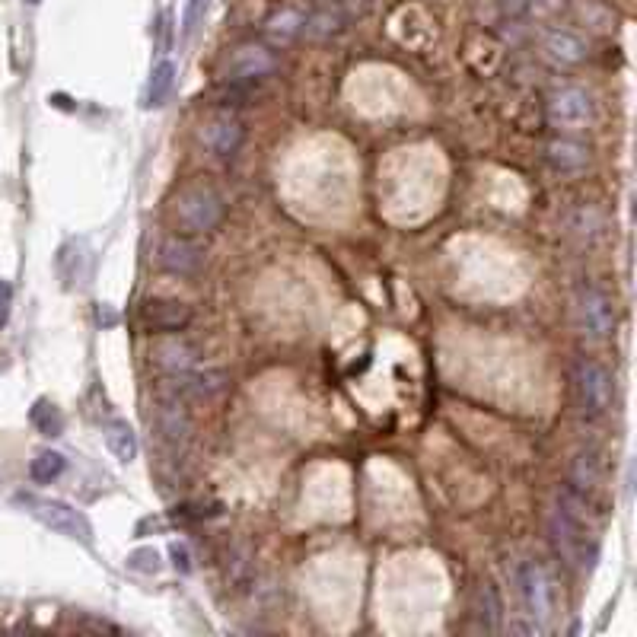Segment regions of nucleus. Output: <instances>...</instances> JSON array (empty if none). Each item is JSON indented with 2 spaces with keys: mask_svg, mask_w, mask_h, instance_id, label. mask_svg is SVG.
<instances>
[{
  "mask_svg": "<svg viewBox=\"0 0 637 637\" xmlns=\"http://www.w3.org/2000/svg\"><path fill=\"white\" fill-rule=\"evenodd\" d=\"M545 160L561 172H577L590 163V147L583 141H577V137L561 134V137H552V141L545 144Z\"/></svg>",
  "mask_w": 637,
  "mask_h": 637,
  "instance_id": "obj_16",
  "label": "nucleus"
},
{
  "mask_svg": "<svg viewBox=\"0 0 637 637\" xmlns=\"http://www.w3.org/2000/svg\"><path fill=\"white\" fill-rule=\"evenodd\" d=\"M208 7H211V0H188V4H185V16H182V32H185V39H192L195 32L201 29L204 16H208Z\"/></svg>",
  "mask_w": 637,
  "mask_h": 637,
  "instance_id": "obj_26",
  "label": "nucleus"
},
{
  "mask_svg": "<svg viewBox=\"0 0 637 637\" xmlns=\"http://www.w3.org/2000/svg\"><path fill=\"white\" fill-rule=\"evenodd\" d=\"M545 115H548V125L558 128L561 134H574V131H583V128L593 125L596 102L587 90H583V86L564 83V86H555V90L548 93Z\"/></svg>",
  "mask_w": 637,
  "mask_h": 637,
  "instance_id": "obj_4",
  "label": "nucleus"
},
{
  "mask_svg": "<svg viewBox=\"0 0 637 637\" xmlns=\"http://www.w3.org/2000/svg\"><path fill=\"white\" fill-rule=\"evenodd\" d=\"M99 322L102 325H115V313H112L109 306H99Z\"/></svg>",
  "mask_w": 637,
  "mask_h": 637,
  "instance_id": "obj_32",
  "label": "nucleus"
},
{
  "mask_svg": "<svg viewBox=\"0 0 637 637\" xmlns=\"http://www.w3.org/2000/svg\"><path fill=\"white\" fill-rule=\"evenodd\" d=\"M204 265V249L192 243V236H169L160 246V268L179 278H192Z\"/></svg>",
  "mask_w": 637,
  "mask_h": 637,
  "instance_id": "obj_12",
  "label": "nucleus"
},
{
  "mask_svg": "<svg viewBox=\"0 0 637 637\" xmlns=\"http://www.w3.org/2000/svg\"><path fill=\"white\" fill-rule=\"evenodd\" d=\"M599 481H602V456L596 446H583L571 459V491L587 497L590 491L599 488Z\"/></svg>",
  "mask_w": 637,
  "mask_h": 637,
  "instance_id": "obj_17",
  "label": "nucleus"
},
{
  "mask_svg": "<svg viewBox=\"0 0 637 637\" xmlns=\"http://www.w3.org/2000/svg\"><path fill=\"white\" fill-rule=\"evenodd\" d=\"M201 141H204V147H208L217 160H230V157H236V150L243 147V141H246V125H243V118L233 115V112H220V115H214L211 122L204 125Z\"/></svg>",
  "mask_w": 637,
  "mask_h": 637,
  "instance_id": "obj_8",
  "label": "nucleus"
},
{
  "mask_svg": "<svg viewBox=\"0 0 637 637\" xmlns=\"http://www.w3.org/2000/svg\"><path fill=\"white\" fill-rule=\"evenodd\" d=\"M571 383H574V399L580 415L587 421L602 418L606 411L612 408L615 399V380L612 373L599 364L593 357H580L574 360V370H571Z\"/></svg>",
  "mask_w": 637,
  "mask_h": 637,
  "instance_id": "obj_3",
  "label": "nucleus"
},
{
  "mask_svg": "<svg viewBox=\"0 0 637 637\" xmlns=\"http://www.w3.org/2000/svg\"><path fill=\"white\" fill-rule=\"evenodd\" d=\"M341 29H344V13L338 7H319L313 13H306L303 20V36L313 42H329L341 36Z\"/></svg>",
  "mask_w": 637,
  "mask_h": 637,
  "instance_id": "obj_20",
  "label": "nucleus"
},
{
  "mask_svg": "<svg viewBox=\"0 0 637 637\" xmlns=\"http://www.w3.org/2000/svg\"><path fill=\"white\" fill-rule=\"evenodd\" d=\"M102 440H106L109 446V453L118 459V462H134L137 459V450H141V443H137V434H134V427L122 418H112L106 421V427H102Z\"/></svg>",
  "mask_w": 637,
  "mask_h": 637,
  "instance_id": "obj_18",
  "label": "nucleus"
},
{
  "mask_svg": "<svg viewBox=\"0 0 637 637\" xmlns=\"http://www.w3.org/2000/svg\"><path fill=\"white\" fill-rule=\"evenodd\" d=\"M29 421H32V427L39 430L42 437H48V440H55V437H61L64 434V411L55 405V402H48V399H39L36 405H32V411H29Z\"/></svg>",
  "mask_w": 637,
  "mask_h": 637,
  "instance_id": "obj_22",
  "label": "nucleus"
},
{
  "mask_svg": "<svg viewBox=\"0 0 637 637\" xmlns=\"http://www.w3.org/2000/svg\"><path fill=\"white\" fill-rule=\"evenodd\" d=\"M153 427H157L163 443L185 446L188 437H192V415H188L182 399H176V395H163L157 408H153Z\"/></svg>",
  "mask_w": 637,
  "mask_h": 637,
  "instance_id": "obj_10",
  "label": "nucleus"
},
{
  "mask_svg": "<svg viewBox=\"0 0 637 637\" xmlns=\"http://www.w3.org/2000/svg\"><path fill=\"white\" fill-rule=\"evenodd\" d=\"M520 590H523L529 615L539 618V622H548V615H552V606H555V590H552V577H548V571L539 561H526L520 567Z\"/></svg>",
  "mask_w": 637,
  "mask_h": 637,
  "instance_id": "obj_9",
  "label": "nucleus"
},
{
  "mask_svg": "<svg viewBox=\"0 0 637 637\" xmlns=\"http://www.w3.org/2000/svg\"><path fill=\"white\" fill-rule=\"evenodd\" d=\"M230 376L223 370H182L169 373V380L163 386V395H176V399H214V395L227 392Z\"/></svg>",
  "mask_w": 637,
  "mask_h": 637,
  "instance_id": "obj_7",
  "label": "nucleus"
},
{
  "mask_svg": "<svg viewBox=\"0 0 637 637\" xmlns=\"http://www.w3.org/2000/svg\"><path fill=\"white\" fill-rule=\"evenodd\" d=\"M278 71V58H274V51L268 45H258V42H246L233 48V55L227 61V80L236 86H249L271 77Z\"/></svg>",
  "mask_w": 637,
  "mask_h": 637,
  "instance_id": "obj_6",
  "label": "nucleus"
},
{
  "mask_svg": "<svg viewBox=\"0 0 637 637\" xmlns=\"http://www.w3.org/2000/svg\"><path fill=\"white\" fill-rule=\"evenodd\" d=\"M602 230H606V217H602V211L593 208V204H580L571 214V233L583 239V243H596Z\"/></svg>",
  "mask_w": 637,
  "mask_h": 637,
  "instance_id": "obj_23",
  "label": "nucleus"
},
{
  "mask_svg": "<svg viewBox=\"0 0 637 637\" xmlns=\"http://www.w3.org/2000/svg\"><path fill=\"white\" fill-rule=\"evenodd\" d=\"M172 217L182 236H204L227 217V201L214 185H185L172 201Z\"/></svg>",
  "mask_w": 637,
  "mask_h": 637,
  "instance_id": "obj_1",
  "label": "nucleus"
},
{
  "mask_svg": "<svg viewBox=\"0 0 637 637\" xmlns=\"http://www.w3.org/2000/svg\"><path fill=\"white\" fill-rule=\"evenodd\" d=\"M58 274L64 287H80L90 281L93 274V252L86 246V239H67L58 249Z\"/></svg>",
  "mask_w": 637,
  "mask_h": 637,
  "instance_id": "obj_14",
  "label": "nucleus"
},
{
  "mask_svg": "<svg viewBox=\"0 0 637 637\" xmlns=\"http://www.w3.org/2000/svg\"><path fill=\"white\" fill-rule=\"evenodd\" d=\"M192 306L182 303V300H147L144 303V325L147 332H157V335H179L182 329L192 325Z\"/></svg>",
  "mask_w": 637,
  "mask_h": 637,
  "instance_id": "obj_11",
  "label": "nucleus"
},
{
  "mask_svg": "<svg viewBox=\"0 0 637 637\" xmlns=\"http://www.w3.org/2000/svg\"><path fill=\"white\" fill-rule=\"evenodd\" d=\"M16 507H23L32 520H39L45 529L58 532V536L80 542L90 548L93 545V526L86 520V513H80L77 507H71L67 501H55V497H39V494H26L20 491L13 497Z\"/></svg>",
  "mask_w": 637,
  "mask_h": 637,
  "instance_id": "obj_2",
  "label": "nucleus"
},
{
  "mask_svg": "<svg viewBox=\"0 0 637 637\" xmlns=\"http://www.w3.org/2000/svg\"><path fill=\"white\" fill-rule=\"evenodd\" d=\"M577 316H580V329L587 338L602 341L615 332V306L609 300V294L596 284H583L580 297H577Z\"/></svg>",
  "mask_w": 637,
  "mask_h": 637,
  "instance_id": "obj_5",
  "label": "nucleus"
},
{
  "mask_svg": "<svg viewBox=\"0 0 637 637\" xmlns=\"http://www.w3.org/2000/svg\"><path fill=\"white\" fill-rule=\"evenodd\" d=\"M478 622L485 631H501L504 606H501V596H497V590L491 587V583L478 587Z\"/></svg>",
  "mask_w": 637,
  "mask_h": 637,
  "instance_id": "obj_24",
  "label": "nucleus"
},
{
  "mask_svg": "<svg viewBox=\"0 0 637 637\" xmlns=\"http://www.w3.org/2000/svg\"><path fill=\"white\" fill-rule=\"evenodd\" d=\"M153 364L166 373H182V370H192L198 364V348L192 341H185L179 335H169L160 338L153 344Z\"/></svg>",
  "mask_w": 637,
  "mask_h": 637,
  "instance_id": "obj_15",
  "label": "nucleus"
},
{
  "mask_svg": "<svg viewBox=\"0 0 637 637\" xmlns=\"http://www.w3.org/2000/svg\"><path fill=\"white\" fill-rule=\"evenodd\" d=\"M128 567L137 574H157L163 564H160L157 548H137V552L128 555Z\"/></svg>",
  "mask_w": 637,
  "mask_h": 637,
  "instance_id": "obj_27",
  "label": "nucleus"
},
{
  "mask_svg": "<svg viewBox=\"0 0 637 637\" xmlns=\"http://www.w3.org/2000/svg\"><path fill=\"white\" fill-rule=\"evenodd\" d=\"M303 20H306V16L297 7H281L265 20V36L274 45H287V42H294L297 36H303Z\"/></svg>",
  "mask_w": 637,
  "mask_h": 637,
  "instance_id": "obj_19",
  "label": "nucleus"
},
{
  "mask_svg": "<svg viewBox=\"0 0 637 637\" xmlns=\"http://www.w3.org/2000/svg\"><path fill=\"white\" fill-rule=\"evenodd\" d=\"M172 90H176V64L172 61L153 64L150 80L144 86V109H160Z\"/></svg>",
  "mask_w": 637,
  "mask_h": 637,
  "instance_id": "obj_21",
  "label": "nucleus"
},
{
  "mask_svg": "<svg viewBox=\"0 0 637 637\" xmlns=\"http://www.w3.org/2000/svg\"><path fill=\"white\" fill-rule=\"evenodd\" d=\"M564 7H567V0H529V10L536 13V16H558V13H564Z\"/></svg>",
  "mask_w": 637,
  "mask_h": 637,
  "instance_id": "obj_29",
  "label": "nucleus"
},
{
  "mask_svg": "<svg viewBox=\"0 0 637 637\" xmlns=\"http://www.w3.org/2000/svg\"><path fill=\"white\" fill-rule=\"evenodd\" d=\"M169 558H172V567L182 574L192 571V552H188V545L185 542H172L169 545Z\"/></svg>",
  "mask_w": 637,
  "mask_h": 637,
  "instance_id": "obj_28",
  "label": "nucleus"
},
{
  "mask_svg": "<svg viewBox=\"0 0 637 637\" xmlns=\"http://www.w3.org/2000/svg\"><path fill=\"white\" fill-rule=\"evenodd\" d=\"M501 13L507 20H520L529 13V0H501Z\"/></svg>",
  "mask_w": 637,
  "mask_h": 637,
  "instance_id": "obj_31",
  "label": "nucleus"
},
{
  "mask_svg": "<svg viewBox=\"0 0 637 637\" xmlns=\"http://www.w3.org/2000/svg\"><path fill=\"white\" fill-rule=\"evenodd\" d=\"M542 55L552 61V64H558V67H577V64L587 61L590 48L571 29H545V36H542Z\"/></svg>",
  "mask_w": 637,
  "mask_h": 637,
  "instance_id": "obj_13",
  "label": "nucleus"
},
{
  "mask_svg": "<svg viewBox=\"0 0 637 637\" xmlns=\"http://www.w3.org/2000/svg\"><path fill=\"white\" fill-rule=\"evenodd\" d=\"M26 4H29V7H36V4H42V0H26Z\"/></svg>",
  "mask_w": 637,
  "mask_h": 637,
  "instance_id": "obj_33",
  "label": "nucleus"
},
{
  "mask_svg": "<svg viewBox=\"0 0 637 637\" xmlns=\"http://www.w3.org/2000/svg\"><path fill=\"white\" fill-rule=\"evenodd\" d=\"M64 472H67V459L64 453H55V450H42L29 466L32 481H39V485H51V481H58Z\"/></svg>",
  "mask_w": 637,
  "mask_h": 637,
  "instance_id": "obj_25",
  "label": "nucleus"
},
{
  "mask_svg": "<svg viewBox=\"0 0 637 637\" xmlns=\"http://www.w3.org/2000/svg\"><path fill=\"white\" fill-rule=\"evenodd\" d=\"M10 306H13V287H10V281L0 278V329H4L10 319Z\"/></svg>",
  "mask_w": 637,
  "mask_h": 637,
  "instance_id": "obj_30",
  "label": "nucleus"
}]
</instances>
